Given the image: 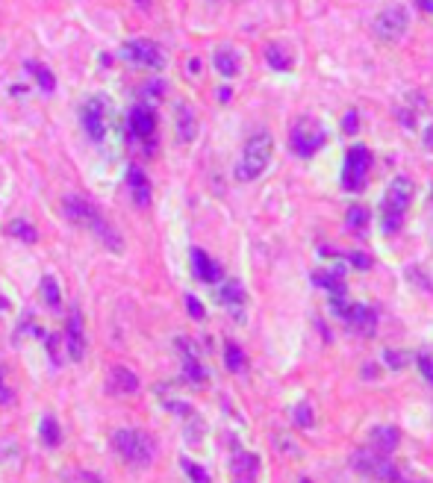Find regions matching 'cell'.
Instances as JSON below:
<instances>
[{"label":"cell","instance_id":"1","mask_svg":"<svg viewBox=\"0 0 433 483\" xmlns=\"http://www.w3.org/2000/svg\"><path fill=\"white\" fill-rule=\"evenodd\" d=\"M62 213H65V218H68L71 224H80L86 230H92V233L101 239L104 245L113 250V254H121V250H124V241H121V236L115 233V227L109 224L92 204L83 201V197H65V201H62Z\"/></svg>","mask_w":433,"mask_h":483},{"label":"cell","instance_id":"17","mask_svg":"<svg viewBox=\"0 0 433 483\" xmlns=\"http://www.w3.org/2000/svg\"><path fill=\"white\" fill-rule=\"evenodd\" d=\"M218 304H224L227 310L242 315V306H245V286H242L239 280H224L218 286Z\"/></svg>","mask_w":433,"mask_h":483},{"label":"cell","instance_id":"25","mask_svg":"<svg viewBox=\"0 0 433 483\" xmlns=\"http://www.w3.org/2000/svg\"><path fill=\"white\" fill-rule=\"evenodd\" d=\"M27 71H32V77L39 80V89L41 92H53L57 89V80H53V74L44 68V65H39V62H27Z\"/></svg>","mask_w":433,"mask_h":483},{"label":"cell","instance_id":"12","mask_svg":"<svg viewBox=\"0 0 433 483\" xmlns=\"http://www.w3.org/2000/svg\"><path fill=\"white\" fill-rule=\"evenodd\" d=\"M130 130L139 139H153V133H157V115H153V109L148 103H136L130 109Z\"/></svg>","mask_w":433,"mask_h":483},{"label":"cell","instance_id":"3","mask_svg":"<svg viewBox=\"0 0 433 483\" xmlns=\"http://www.w3.org/2000/svg\"><path fill=\"white\" fill-rule=\"evenodd\" d=\"M410 201H413V183H410V177H395L386 186L383 206H381L383 210V233H398V230H401Z\"/></svg>","mask_w":433,"mask_h":483},{"label":"cell","instance_id":"20","mask_svg":"<svg viewBox=\"0 0 433 483\" xmlns=\"http://www.w3.org/2000/svg\"><path fill=\"white\" fill-rule=\"evenodd\" d=\"M313 283H316L318 289L330 292V298L348 295V292H345V277H342V268H336V271H316V274H313Z\"/></svg>","mask_w":433,"mask_h":483},{"label":"cell","instance_id":"40","mask_svg":"<svg viewBox=\"0 0 433 483\" xmlns=\"http://www.w3.org/2000/svg\"><path fill=\"white\" fill-rule=\"evenodd\" d=\"M0 377H3V371H0ZM3 401H9V392L3 389V383H0V404H3Z\"/></svg>","mask_w":433,"mask_h":483},{"label":"cell","instance_id":"36","mask_svg":"<svg viewBox=\"0 0 433 483\" xmlns=\"http://www.w3.org/2000/svg\"><path fill=\"white\" fill-rule=\"evenodd\" d=\"M357 112H354V109H351V112L345 115V118H342V130H348V133H357Z\"/></svg>","mask_w":433,"mask_h":483},{"label":"cell","instance_id":"13","mask_svg":"<svg viewBox=\"0 0 433 483\" xmlns=\"http://www.w3.org/2000/svg\"><path fill=\"white\" fill-rule=\"evenodd\" d=\"M369 442H372V445H369L372 451L389 457L395 448H398V442H401V431H398V427H392V424H377V427H372Z\"/></svg>","mask_w":433,"mask_h":483},{"label":"cell","instance_id":"32","mask_svg":"<svg viewBox=\"0 0 433 483\" xmlns=\"http://www.w3.org/2000/svg\"><path fill=\"white\" fill-rule=\"evenodd\" d=\"M180 463H183L186 475H189V480H192V483H209V475L198 463H189V460H180Z\"/></svg>","mask_w":433,"mask_h":483},{"label":"cell","instance_id":"35","mask_svg":"<svg viewBox=\"0 0 433 483\" xmlns=\"http://www.w3.org/2000/svg\"><path fill=\"white\" fill-rule=\"evenodd\" d=\"M416 362H418V371L425 375V380L433 383V357H430V354H418Z\"/></svg>","mask_w":433,"mask_h":483},{"label":"cell","instance_id":"21","mask_svg":"<svg viewBox=\"0 0 433 483\" xmlns=\"http://www.w3.org/2000/svg\"><path fill=\"white\" fill-rule=\"evenodd\" d=\"M198 136V121H195V112L189 109L186 103L177 106V139L183 141V145H189Z\"/></svg>","mask_w":433,"mask_h":483},{"label":"cell","instance_id":"39","mask_svg":"<svg viewBox=\"0 0 433 483\" xmlns=\"http://www.w3.org/2000/svg\"><path fill=\"white\" fill-rule=\"evenodd\" d=\"M418 6L425 9V12H433V0H418Z\"/></svg>","mask_w":433,"mask_h":483},{"label":"cell","instance_id":"37","mask_svg":"<svg viewBox=\"0 0 433 483\" xmlns=\"http://www.w3.org/2000/svg\"><path fill=\"white\" fill-rule=\"evenodd\" d=\"M165 92V86L160 80H151L148 86H144V95H153V101H160V95Z\"/></svg>","mask_w":433,"mask_h":483},{"label":"cell","instance_id":"4","mask_svg":"<svg viewBox=\"0 0 433 483\" xmlns=\"http://www.w3.org/2000/svg\"><path fill=\"white\" fill-rule=\"evenodd\" d=\"M113 445L130 466H148L157 457V442L144 431H118L113 436Z\"/></svg>","mask_w":433,"mask_h":483},{"label":"cell","instance_id":"8","mask_svg":"<svg viewBox=\"0 0 433 483\" xmlns=\"http://www.w3.org/2000/svg\"><path fill=\"white\" fill-rule=\"evenodd\" d=\"M372 168V153L363 145H351L345 153V166H342V186L345 192H363Z\"/></svg>","mask_w":433,"mask_h":483},{"label":"cell","instance_id":"33","mask_svg":"<svg viewBox=\"0 0 433 483\" xmlns=\"http://www.w3.org/2000/svg\"><path fill=\"white\" fill-rule=\"evenodd\" d=\"M186 310H189V315H192V318H198V322H204L206 310L201 306V301H198L195 295H186Z\"/></svg>","mask_w":433,"mask_h":483},{"label":"cell","instance_id":"30","mask_svg":"<svg viewBox=\"0 0 433 483\" xmlns=\"http://www.w3.org/2000/svg\"><path fill=\"white\" fill-rule=\"evenodd\" d=\"M348 227H354L357 233H363V230L369 227V210H365V206H351V210H348Z\"/></svg>","mask_w":433,"mask_h":483},{"label":"cell","instance_id":"19","mask_svg":"<svg viewBox=\"0 0 433 483\" xmlns=\"http://www.w3.org/2000/svg\"><path fill=\"white\" fill-rule=\"evenodd\" d=\"M127 183H130L133 201H136L139 206H148V204H151V183H148V177H144V171H142L139 166H130Z\"/></svg>","mask_w":433,"mask_h":483},{"label":"cell","instance_id":"24","mask_svg":"<svg viewBox=\"0 0 433 483\" xmlns=\"http://www.w3.org/2000/svg\"><path fill=\"white\" fill-rule=\"evenodd\" d=\"M265 59H269V65L274 71H289L292 68V57L280 48V45H269L265 48Z\"/></svg>","mask_w":433,"mask_h":483},{"label":"cell","instance_id":"7","mask_svg":"<svg viewBox=\"0 0 433 483\" xmlns=\"http://www.w3.org/2000/svg\"><path fill=\"white\" fill-rule=\"evenodd\" d=\"M354 466H357L360 475L374 477V480H381V483H407L392 460L386 457V454L372 451V448H369V451H360L357 457H354Z\"/></svg>","mask_w":433,"mask_h":483},{"label":"cell","instance_id":"18","mask_svg":"<svg viewBox=\"0 0 433 483\" xmlns=\"http://www.w3.org/2000/svg\"><path fill=\"white\" fill-rule=\"evenodd\" d=\"M177 348H180V354H183V371H186V377L192 380V383H204L206 380V368L198 362L192 345H189L186 339H177Z\"/></svg>","mask_w":433,"mask_h":483},{"label":"cell","instance_id":"34","mask_svg":"<svg viewBox=\"0 0 433 483\" xmlns=\"http://www.w3.org/2000/svg\"><path fill=\"white\" fill-rule=\"evenodd\" d=\"M383 362L392 368H404L407 366V357L401 354V351H383Z\"/></svg>","mask_w":433,"mask_h":483},{"label":"cell","instance_id":"6","mask_svg":"<svg viewBox=\"0 0 433 483\" xmlns=\"http://www.w3.org/2000/svg\"><path fill=\"white\" fill-rule=\"evenodd\" d=\"M325 130H321L318 121L313 118H298L295 121V127H292V133H289V145H292V150L298 153V157H304L309 159L313 153H318L321 148H325Z\"/></svg>","mask_w":433,"mask_h":483},{"label":"cell","instance_id":"9","mask_svg":"<svg viewBox=\"0 0 433 483\" xmlns=\"http://www.w3.org/2000/svg\"><path fill=\"white\" fill-rule=\"evenodd\" d=\"M121 57L133 65H139V68H148V71L165 68V53L157 41H151V39H133L127 45H121Z\"/></svg>","mask_w":433,"mask_h":483},{"label":"cell","instance_id":"15","mask_svg":"<svg viewBox=\"0 0 433 483\" xmlns=\"http://www.w3.org/2000/svg\"><path fill=\"white\" fill-rule=\"evenodd\" d=\"M192 271H195V277L204 280V283H221V268L213 262V257H209L206 250H201V248L192 250Z\"/></svg>","mask_w":433,"mask_h":483},{"label":"cell","instance_id":"2","mask_svg":"<svg viewBox=\"0 0 433 483\" xmlns=\"http://www.w3.org/2000/svg\"><path fill=\"white\" fill-rule=\"evenodd\" d=\"M271 150H274V139L269 133H257V136H251L245 141V150H242V159L236 162V180L239 183H251V180H257L262 177V171L269 168V162H271Z\"/></svg>","mask_w":433,"mask_h":483},{"label":"cell","instance_id":"38","mask_svg":"<svg viewBox=\"0 0 433 483\" xmlns=\"http://www.w3.org/2000/svg\"><path fill=\"white\" fill-rule=\"evenodd\" d=\"M230 97H233V92H230V89H221V92H218V101H221V103H227Z\"/></svg>","mask_w":433,"mask_h":483},{"label":"cell","instance_id":"29","mask_svg":"<svg viewBox=\"0 0 433 483\" xmlns=\"http://www.w3.org/2000/svg\"><path fill=\"white\" fill-rule=\"evenodd\" d=\"M113 380H115V383H118V386L124 389V392H136V389H139V377L133 375L130 368H121V366H115V368H113Z\"/></svg>","mask_w":433,"mask_h":483},{"label":"cell","instance_id":"27","mask_svg":"<svg viewBox=\"0 0 433 483\" xmlns=\"http://www.w3.org/2000/svg\"><path fill=\"white\" fill-rule=\"evenodd\" d=\"M41 295H44V301H48L50 310H59L62 306V295H59V286H57L53 277H41Z\"/></svg>","mask_w":433,"mask_h":483},{"label":"cell","instance_id":"22","mask_svg":"<svg viewBox=\"0 0 433 483\" xmlns=\"http://www.w3.org/2000/svg\"><path fill=\"white\" fill-rule=\"evenodd\" d=\"M215 71L221 74V77H236L239 74V57L233 53V48H221V50H215Z\"/></svg>","mask_w":433,"mask_h":483},{"label":"cell","instance_id":"23","mask_svg":"<svg viewBox=\"0 0 433 483\" xmlns=\"http://www.w3.org/2000/svg\"><path fill=\"white\" fill-rule=\"evenodd\" d=\"M6 233L15 236V239H21V241H39V230L32 227L30 221H24V218H15V221H9Z\"/></svg>","mask_w":433,"mask_h":483},{"label":"cell","instance_id":"31","mask_svg":"<svg viewBox=\"0 0 433 483\" xmlns=\"http://www.w3.org/2000/svg\"><path fill=\"white\" fill-rule=\"evenodd\" d=\"M295 424L298 427H313L316 424V415H313V407H309V401H301L295 407Z\"/></svg>","mask_w":433,"mask_h":483},{"label":"cell","instance_id":"10","mask_svg":"<svg viewBox=\"0 0 433 483\" xmlns=\"http://www.w3.org/2000/svg\"><path fill=\"white\" fill-rule=\"evenodd\" d=\"M407 27H410V18L404 6H389L374 18V36L383 41H398L407 32Z\"/></svg>","mask_w":433,"mask_h":483},{"label":"cell","instance_id":"26","mask_svg":"<svg viewBox=\"0 0 433 483\" xmlns=\"http://www.w3.org/2000/svg\"><path fill=\"white\" fill-rule=\"evenodd\" d=\"M41 439H44V445H59V439H62V433H59V422L53 419V415H44L41 419Z\"/></svg>","mask_w":433,"mask_h":483},{"label":"cell","instance_id":"41","mask_svg":"<svg viewBox=\"0 0 433 483\" xmlns=\"http://www.w3.org/2000/svg\"><path fill=\"white\" fill-rule=\"evenodd\" d=\"M301 483H309V480H307V477H304V480H301Z\"/></svg>","mask_w":433,"mask_h":483},{"label":"cell","instance_id":"11","mask_svg":"<svg viewBox=\"0 0 433 483\" xmlns=\"http://www.w3.org/2000/svg\"><path fill=\"white\" fill-rule=\"evenodd\" d=\"M83 127L88 139L101 141L106 136V101L104 97H88V101L83 103Z\"/></svg>","mask_w":433,"mask_h":483},{"label":"cell","instance_id":"14","mask_svg":"<svg viewBox=\"0 0 433 483\" xmlns=\"http://www.w3.org/2000/svg\"><path fill=\"white\" fill-rule=\"evenodd\" d=\"M65 342H68V357L74 362H80L86 357V336H83V315L80 310H74L68 315V331H65Z\"/></svg>","mask_w":433,"mask_h":483},{"label":"cell","instance_id":"28","mask_svg":"<svg viewBox=\"0 0 433 483\" xmlns=\"http://www.w3.org/2000/svg\"><path fill=\"white\" fill-rule=\"evenodd\" d=\"M224 362L230 371H242L245 368V354H242V348L236 342H227L224 345Z\"/></svg>","mask_w":433,"mask_h":483},{"label":"cell","instance_id":"5","mask_svg":"<svg viewBox=\"0 0 433 483\" xmlns=\"http://www.w3.org/2000/svg\"><path fill=\"white\" fill-rule=\"evenodd\" d=\"M330 313L336 315L342 324H348L351 331H357L360 336H374V331H377V313L365 304H351L348 295L330 298Z\"/></svg>","mask_w":433,"mask_h":483},{"label":"cell","instance_id":"16","mask_svg":"<svg viewBox=\"0 0 433 483\" xmlns=\"http://www.w3.org/2000/svg\"><path fill=\"white\" fill-rule=\"evenodd\" d=\"M257 471H260V457L257 454L239 451L236 457H233V477H236V483H257Z\"/></svg>","mask_w":433,"mask_h":483}]
</instances>
